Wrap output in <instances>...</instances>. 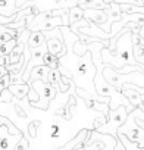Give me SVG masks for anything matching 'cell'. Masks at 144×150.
<instances>
[{
    "instance_id": "d6986e66",
    "label": "cell",
    "mask_w": 144,
    "mask_h": 150,
    "mask_svg": "<svg viewBox=\"0 0 144 150\" xmlns=\"http://www.w3.org/2000/svg\"><path fill=\"white\" fill-rule=\"evenodd\" d=\"M13 97H15V96L11 93L9 88L0 91V103H12V99H13Z\"/></svg>"
},
{
    "instance_id": "30bf717a",
    "label": "cell",
    "mask_w": 144,
    "mask_h": 150,
    "mask_svg": "<svg viewBox=\"0 0 144 150\" xmlns=\"http://www.w3.org/2000/svg\"><path fill=\"white\" fill-rule=\"evenodd\" d=\"M122 93L128 97V100H129L135 108H140V109L144 110V100H143V94H141L140 91H137V90H134V88H129V87H124Z\"/></svg>"
},
{
    "instance_id": "8992f818",
    "label": "cell",
    "mask_w": 144,
    "mask_h": 150,
    "mask_svg": "<svg viewBox=\"0 0 144 150\" xmlns=\"http://www.w3.org/2000/svg\"><path fill=\"white\" fill-rule=\"evenodd\" d=\"M106 12H107L109 19H107V22H106V24H103V25H102V28H103L106 33H109V34H110L112 25H113L115 22H118V21H121V19H122L124 12L121 11V5H119V3H116V2L110 3V6L106 9Z\"/></svg>"
},
{
    "instance_id": "277c9868",
    "label": "cell",
    "mask_w": 144,
    "mask_h": 150,
    "mask_svg": "<svg viewBox=\"0 0 144 150\" xmlns=\"http://www.w3.org/2000/svg\"><path fill=\"white\" fill-rule=\"evenodd\" d=\"M28 84H30L31 87H34V88L38 91V94H40V100H38L37 103H34V105H30V106L37 108V109H40V110H47V109L50 108V105H52V100L57 96L59 90H57L53 84L46 83V81H41V80L31 81V83H28Z\"/></svg>"
},
{
    "instance_id": "e0dca14e",
    "label": "cell",
    "mask_w": 144,
    "mask_h": 150,
    "mask_svg": "<svg viewBox=\"0 0 144 150\" xmlns=\"http://www.w3.org/2000/svg\"><path fill=\"white\" fill-rule=\"evenodd\" d=\"M18 46V38H13V40H9L6 43H2L0 44V56H9L11 52Z\"/></svg>"
},
{
    "instance_id": "7c38bea8",
    "label": "cell",
    "mask_w": 144,
    "mask_h": 150,
    "mask_svg": "<svg viewBox=\"0 0 144 150\" xmlns=\"http://www.w3.org/2000/svg\"><path fill=\"white\" fill-rule=\"evenodd\" d=\"M9 90L11 93L15 96V99L18 100H25L30 90H31V86L28 83H21V84H11L9 86Z\"/></svg>"
},
{
    "instance_id": "7a4b0ae2",
    "label": "cell",
    "mask_w": 144,
    "mask_h": 150,
    "mask_svg": "<svg viewBox=\"0 0 144 150\" xmlns=\"http://www.w3.org/2000/svg\"><path fill=\"white\" fill-rule=\"evenodd\" d=\"M103 74H104L106 80L109 81V84H112L119 91L124 90L125 84H137L140 87H144V72L143 71H134V72H129V74H121V72L115 71L112 66H106L104 65Z\"/></svg>"
},
{
    "instance_id": "7402d4cb",
    "label": "cell",
    "mask_w": 144,
    "mask_h": 150,
    "mask_svg": "<svg viewBox=\"0 0 144 150\" xmlns=\"http://www.w3.org/2000/svg\"><path fill=\"white\" fill-rule=\"evenodd\" d=\"M11 84H12V83H11V74L5 75V77H0V91L9 88Z\"/></svg>"
},
{
    "instance_id": "6da1fadb",
    "label": "cell",
    "mask_w": 144,
    "mask_h": 150,
    "mask_svg": "<svg viewBox=\"0 0 144 150\" xmlns=\"http://www.w3.org/2000/svg\"><path fill=\"white\" fill-rule=\"evenodd\" d=\"M102 57L104 65L112 66L115 71H119L125 65H140L134 57L132 33L128 27L110 38L109 47H103L102 50Z\"/></svg>"
},
{
    "instance_id": "9c48e42d",
    "label": "cell",
    "mask_w": 144,
    "mask_h": 150,
    "mask_svg": "<svg viewBox=\"0 0 144 150\" xmlns=\"http://www.w3.org/2000/svg\"><path fill=\"white\" fill-rule=\"evenodd\" d=\"M132 44H134V57L140 65H144V37L140 34H132Z\"/></svg>"
},
{
    "instance_id": "3957f363",
    "label": "cell",
    "mask_w": 144,
    "mask_h": 150,
    "mask_svg": "<svg viewBox=\"0 0 144 150\" xmlns=\"http://www.w3.org/2000/svg\"><path fill=\"white\" fill-rule=\"evenodd\" d=\"M128 115H129V110L124 105L118 106L116 109H110V112L107 115V122L100 125L97 128V131L104 132V134H110L113 137H118V129L126 122Z\"/></svg>"
},
{
    "instance_id": "44dd1931",
    "label": "cell",
    "mask_w": 144,
    "mask_h": 150,
    "mask_svg": "<svg viewBox=\"0 0 144 150\" xmlns=\"http://www.w3.org/2000/svg\"><path fill=\"white\" fill-rule=\"evenodd\" d=\"M81 0H59V8H74L78 6Z\"/></svg>"
},
{
    "instance_id": "603a6c76",
    "label": "cell",
    "mask_w": 144,
    "mask_h": 150,
    "mask_svg": "<svg viewBox=\"0 0 144 150\" xmlns=\"http://www.w3.org/2000/svg\"><path fill=\"white\" fill-rule=\"evenodd\" d=\"M13 150H28V140H27L25 135L19 140V143L16 144V147H15Z\"/></svg>"
},
{
    "instance_id": "ffe728a7",
    "label": "cell",
    "mask_w": 144,
    "mask_h": 150,
    "mask_svg": "<svg viewBox=\"0 0 144 150\" xmlns=\"http://www.w3.org/2000/svg\"><path fill=\"white\" fill-rule=\"evenodd\" d=\"M27 100H28L30 105H34V103H37L40 100V94H38V91L34 87H31V90H30V93L27 96Z\"/></svg>"
},
{
    "instance_id": "5b68a950",
    "label": "cell",
    "mask_w": 144,
    "mask_h": 150,
    "mask_svg": "<svg viewBox=\"0 0 144 150\" xmlns=\"http://www.w3.org/2000/svg\"><path fill=\"white\" fill-rule=\"evenodd\" d=\"M24 134H12L6 124H0V150H13Z\"/></svg>"
},
{
    "instance_id": "8fae6325",
    "label": "cell",
    "mask_w": 144,
    "mask_h": 150,
    "mask_svg": "<svg viewBox=\"0 0 144 150\" xmlns=\"http://www.w3.org/2000/svg\"><path fill=\"white\" fill-rule=\"evenodd\" d=\"M21 9L18 8L16 0H0V15L3 16H12L18 13Z\"/></svg>"
},
{
    "instance_id": "9a60e30c",
    "label": "cell",
    "mask_w": 144,
    "mask_h": 150,
    "mask_svg": "<svg viewBox=\"0 0 144 150\" xmlns=\"http://www.w3.org/2000/svg\"><path fill=\"white\" fill-rule=\"evenodd\" d=\"M18 30H13L8 25H0V44L2 43H6L9 40H13V38H18Z\"/></svg>"
},
{
    "instance_id": "ba28073f",
    "label": "cell",
    "mask_w": 144,
    "mask_h": 150,
    "mask_svg": "<svg viewBox=\"0 0 144 150\" xmlns=\"http://www.w3.org/2000/svg\"><path fill=\"white\" fill-rule=\"evenodd\" d=\"M84 18H87L90 22H94L97 25H103L107 22L109 16H107V12L103 11V9H85L84 12Z\"/></svg>"
},
{
    "instance_id": "4fadbf2b",
    "label": "cell",
    "mask_w": 144,
    "mask_h": 150,
    "mask_svg": "<svg viewBox=\"0 0 144 150\" xmlns=\"http://www.w3.org/2000/svg\"><path fill=\"white\" fill-rule=\"evenodd\" d=\"M49 71H50V68H49L47 65H38V66H35V68L31 71V77H30L28 83L37 81V80H41V81H46V83H47Z\"/></svg>"
},
{
    "instance_id": "2e32d148",
    "label": "cell",
    "mask_w": 144,
    "mask_h": 150,
    "mask_svg": "<svg viewBox=\"0 0 144 150\" xmlns=\"http://www.w3.org/2000/svg\"><path fill=\"white\" fill-rule=\"evenodd\" d=\"M84 12H85V9H83L81 6L71 8V11H69V22L74 24V22H78L80 19H83V18H84ZM69 27H71V25H69Z\"/></svg>"
},
{
    "instance_id": "52a82bcc",
    "label": "cell",
    "mask_w": 144,
    "mask_h": 150,
    "mask_svg": "<svg viewBox=\"0 0 144 150\" xmlns=\"http://www.w3.org/2000/svg\"><path fill=\"white\" fill-rule=\"evenodd\" d=\"M62 25H65L62 16H49V18L41 19L37 25H34L31 28V31H49V30H53V28L62 27Z\"/></svg>"
},
{
    "instance_id": "ac0fdd59",
    "label": "cell",
    "mask_w": 144,
    "mask_h": 150,
    "mask_svg": "<svg viewBox=\"0 0 144 150\" xmlns=\"http://www.w3.org/2000/svg\"><path fill=\"white\" fill-rule=\"evenodd\" d=\"M47 83L53 84V86H59L62 83V72L59 68H53L49 71V78H47Z\"/></svg>"
},
{
    "instance_id": "5bb4252c",
    "label": "cell",
    "mask_w": 144,
    "mask_h": 150,
    "mask_svg": "<svg viewBox=\"0 0 144 150\" xmlns=\"http://www.w3.org/2000/svg\"><path fill=\"white\" fill-rule=\"evenodd\" d=\"M46 41H47V38L43 31H31L30 38H28V46L31 49H37V47L46 44Z\"/></svg>"
}]
</instances>
